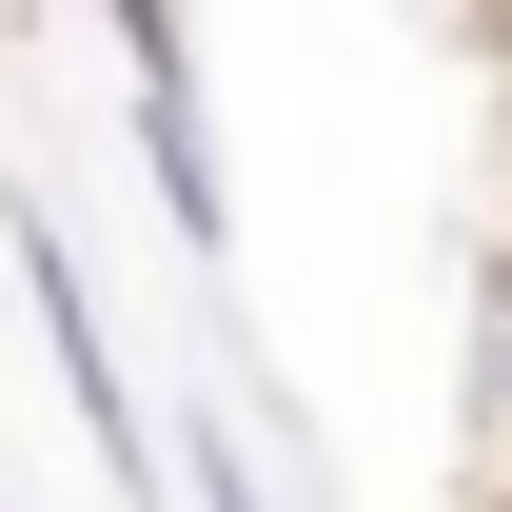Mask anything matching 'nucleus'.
<instances>
[{"mask_svg":"<svg viewBox=\"0 0 512 512\" xmlns=\"http://www.w3.org/2000/svg\"><path fill=\"white\" fill-rule=\"evenodd\" d=\"M197 512H276V493L237 473V434H197Z\"/></svg>","mask_w":512,"mask_h":512,"instance_id":"nucleus-4","label":"nucleus"},{"mask_svg":"<svg viewBox=\"0 0 512 512\" xmlns=\"http://www.w3.org/2000/svg\"><path fill=\"white\" fill-rule=\"evenodd\" d=\"M0 256H20V296H40V355H60V394H79V434H99V473H119V493H158V414L119 394V335H99V296H79L60 217H0Z\"/></svg>","mask_w":512,"mask_h":512,"instance_id":"nucleus-1","label":"nucleus"},{"mask_svg":"<svg viewBox=\"0 0 512 512\" xmlns=\"http://www.w3.org/2000/svg\"><path fill=\"white\" fill-rule=\"evenodd\" d=\"M99 20H119V99H138V178H158V217L217 237V138H197V40H178V0H99Z\"/></svg>","mask_w":512,"mask_h":512,"instance_id":"nucleus-2","label":"nucleus"},{"mask_svg":"<svg viewBox=\"0 0 512 512\" xmlns=\"http://www.w3.org/2000/svg\"><path fill=\"white\" fill-rule=\"evenodd\" d=\"M493 99H512V0H493Z\"/></svg>","mask_w":512,"mask_h":512,"instance_id":"nucleus-5","label":"nucleus"},{"mask_svg":"<svg viewBox=\"0 0 512 512\" xmlns=\"http://www.w3.org/2000/svg\"><path fill=\"white\" fill-rule=\"evenodd\" d=\"M473 493L512 512V237H493V276H473Z\"/></svg>","mask_w":512,"mask_h":512,"instance_id":"nucleus-3","label":"nucleus"}]
</instances>
